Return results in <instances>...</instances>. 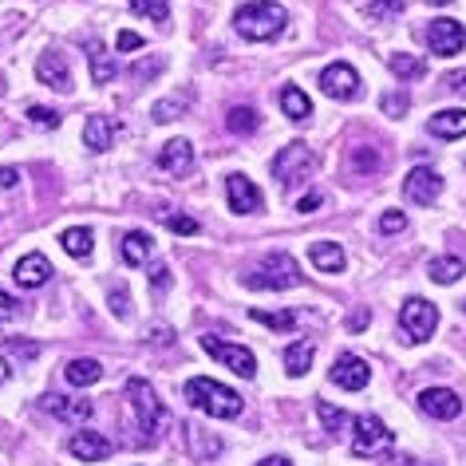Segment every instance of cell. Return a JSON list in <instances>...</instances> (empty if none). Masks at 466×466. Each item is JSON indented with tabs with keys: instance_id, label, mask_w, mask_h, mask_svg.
I'll return each mask as SVG.
<instances>
[{
	"instance_id": "cell-42",
	"label": "cell",
	"mask_w": 466,
	"mask_h": 466,
	"mask_svg": "<svg viewBox=\"0 0 466 466\" xmlns=\"http://www.w3.org/2000/svg\"><path fill=\"white\" fill-rule=\"evenodd\" d=\"M162 67H167V60L158 56V60H143V64H135V67H131V76H135V79H155V76L162 72Z\"/></svg>"
},
{
	"instance_id": "cell-23",
	"label": "cell",
	"mask_w": 466,
	"mask_h": 466,
	"mask_svg": "<svg viewBox=\"0 0 466 466\" xmlns=\"http://www.w3.org/2000/svg\"><path fill=\"white\" fill-rule=\"evenodd\" d=\"M427 127H431V135H435V138H462V135H466V111H462V107L435 111Z\"/></svg>"
},
{
	"instance_id": "cell-16",
	"label": "cell",
	"mask_w": 466,
	"mask_h": 466,
	"mask_svg": "<svg viewBox=\"0 0 466 466\" xmlns=\"http://www.w3.org/2000/svg\"><path fill=\"white\" fill-rule=\"evenodd\" d=\"M158 167L167 174H174V178L190 174L194 170V143H186V138H170V143L158 150Z\"/></svg>"
},
{
	"instance_id": "cell-39",
	"label": "cell",
	"mask_w": 466,
	"mask_h": 466,
	"mask_svg": "<svg viewBox=\"0 0 466 466\" xmlns=\"http://www.w3.org/2000/svg\"><path fill=\"white\" fill-rule=\"evenodd\" d=\"M407 107H411L407 91H388V96H383V115H391V119H403Z\"/></svg>"
},
{
	"instance_id": "cell-15",
	"label": "cell",
	"mask_w": 466,
	"mask_h": 466,
	"mask_svg": "<svg viewBox=\"0 0 466 466\" xmlns=\"http://www.w3.org/2000/svg\"><path fill=\"white\" fill-rule=\"evenodd\" d=\"M36 79L52 91H72V72H67L64 52H44L36 60Z\"/></svg>"
},
{
	"instance_id": "cell-28",
	"label": "cell",
	"mask_w": 466,
	"mask_h": 466,
	"mask_svg": "<svg viewBox=\"0 0 466 466\" xmlns=\"http://www.w3.org/2000/svg\"><path fill=\"white\" fill-rule=\"evenodd\" d=\"M462 273H466V265H462L459 258H435V261L427 265V277H431L435 285H454Z\"/></svg>"
},
{
	"instance_id": "cell-24",
	"label": "cell",
	"mask_w": 466,
	"mask_h": 466,
	"mask_svg": "<svg viewBox=\"0 0 466 466\" xmlns=\"http://www.w3.org/2000/svg\"><path fill=\"white\" fill-rule=\"evenodd\" d=\"M64 380L72 383V388H87V383H99L103 380V368H99V360H72V364L64 368Z\"/></svg>"
},
{
	"instance_id": "cell-20",
	"label": "cell",
	"mask_w": 466,
	"mask_h": 466,
	"mask_svg": "<svg viewBox=\"0 0 466 466\" xmlns=\"http://www.w3.org/2000/svg\"><path fill=\"white\" fill-rule=\"evenodd\" d=\"M13 277H16V285H20V289H40V285H48L52 265H48V258H44V253H28V258H20V261H16Z\"/></svg>"
},
{
	"instance_id": "cell-54",
	"label": "cell",
	"mask_w": 466,
	"mask_h": 466,
	"mask_svg": "<svg viewBox=\"0 0 466 466\" xmlns=\"http://www.w3.org/2000/svg\"><path fill=\"white\" fill-rule=\"evenodd\" d=\"M391 466H407V459H391Z\"/></svg>"
},
{
	"instance_id": "cell-5",
	"label": "cell",
	"mask_w": 466,
	"mask_h": 466,
	"mask_svg": "<svg viewBox=\"0 0 466 466\" xmlns=\"http://www.w3.org/2000/svg\"><path fill=\"white\" fill-rule=\"evenodd\" d=\"M249 289H297L305 285V277H300L297 261L289 258V253H269V258L261 261L258 273H249Z\"/></svg>"
},
{
	"instance_id": "cell-17",
	"label": "cell",
	"mask_w": 466,
	"mask_h": 466,
	"mask_svg": "<svg viewBox=\"0 0 466 466\" xmlns=\"http://www.w3.org/2000/svg\"><path fill=\"white\" fill-rule=\"evenodd\" d=\"M67 451H72L79 462H103L111 454V442L103 439L99 431H76V435L67 439Z\"/></svg>"
},
{
	"instance_id": "cell-44",
	"label": "cell",
	"mask_w": 466,
	"mask_h": 466,
	"mask_svg": "<svg viewBox=\"0 0 466 466\" xmlns=\"http://www.w3.org/2000/svg\"><path fill=\"white\" fill-rule=\"evenodd\" d=\"M167 226H170L174 233H198V221H194V218H186V214H170V218H167Z\"/></svg>"
},
{
	"instance_id": "cell-50",
	"label": "cell",
	"mask_w": 466,
	"mask_h": 466,
	"mask_svg": "<svg viewBox=\"0 0 466 466\" xmlns=\"http://www.w3.org/2000/svg\"><path fill=\"white\" fill-rule=\"evenodd\" d=\"M20 182V170L16 167H0V190H13Z\"/></svg>"
},
{
	"instance_id": "cell-10",
	"label": "cell",
	"mask_w": 466,
	"mask_h": 466,
	"mask_svg": "<svg viewBox=\"0 0 466 466\" xmlns=\"http://www.w3.org/2000/svg\"><path fill=\"white\" fill-rule=\"evenodd\" d=\"M320 91L329 99H356L360 96V76L352 64H329L320 72Z\"/></svg>"
},
{
	"instance_id": "cell-45",
	"label": "cell",
	"mask_w": 466,
	"mask_h": 466,
	"mask_svg": "<svg viewBox=\"0 0 466 466\" xmlns=\"http://www.w3.org/2000/svg\"><path fill=\"white\" fill-rule=\"evenodd\" d=\"M8 352H13V356H20V360H36V352H40V348L32 344V340H8Z\"/></svg>"
},
{
	"instance_id": "cell-35",
	"label": "cell",
	"mask_w": 466,
	"mask_h": 466,
	"mask_svg": "<svg viewBox=\"0 0 466 466\" xmlns=\"http://www.w3.org/2000/svg\"><path fill=\"white\" fill-rule=\"evenodd\" d=\"M190 91H186V96H170V99H162V103H155V111H150V115H155V119L158 123H170V119H178V115L186 111V107H190Z\"/></svg>"
},
{
	"instance_id": "cell-12",
	"label": "cell",
	"mask_w": 466,
	"mask_h": 466,
	"mask_svg": "<svg viewBox=\"0 0 466 466\" xmlns=\"http://www.w3.org/2000/svg\"><path fill=\"white\" fill-rule=\"evenodd\" d=\"M368 380H371L368 360H360V356H352V352L336 356V364H332V383H336V388H344V391H364Z\"/></svg>"
},
{
	"instance_id": "cell-33",
	"label": "cell",
	"mask_w": 466,
	"mask_h": 466,
	"mask_svg": "<svg viewBox=\"0 0 466 466\" xmlns=\"http://www.w3.org/2000/svg\"><path fill=\"white\" fill-rule=\"evenodd\" d=\"M388 67H391V72L403 79V84H407V79H419V76L427 72V64H423V60H415V56H407V52H395V56H388Z\"/></svg>"
},
{
	"instance_id": "cell-30",
	"label": "cell",
	"mask_w": 466,
	"mask_h": 466,
	"mask_svg": "<svg viewBox=\"0 0 466 466\" xmlns=\"http://www.w3.org/2000/svg\"><path fill=\"white\" fill-rule=\"evenodd\" d=\"M60 246L72 253V258H91V246H96V241H91V229L72 226V229L60 233Z\"/></svg>"
},
{
	"instance_id": "cell-36",
	"label": "cell",
	"mask_w": 466,
	"mask_h": 466,
	"mask_svg": "<svg viewBox=\"0 0 466 466\" xmlns=\"http://www.w3.org/2000/svg\"><path fill=\"white\" fill-rule=\"evenodd\" d=\"M317 415L324 419V427H329L332 435H340V431H344L348 423H352V419H348L344 411H336V407H332L329 400H320V403H317Z\"/></svg>"
},
{
	"instance_id": "cell-47",
	"label": "cell",
	"mask_w": 466,
	"mask_h": 466,
	"mask_svg": "<svg viewBox=\"0 0 466 466\" xmlns=\"http://www.w3.org/2000/svg\"><path fill=\"white\" fill-rule=\"evenodd\" d=\"M150 285H155V293H167V289H170V269H167V265H155Z\"/></svg>"
},
{
	"instance_id": "cell-43",
	"label": "cell",
	"mask_w": 466,
	"mask_h": 466,
	"mask_svg": "<svg viewBox=\"0 0 466 466\" xmlns=\"http://www.w3.org/2000/svg\"><path fill=\"white\" fill-rule=\"evenodd\" d=\"M407 226V218L400 214V209H388V214L380 218V233H400Z\"/></svg>"
},
{
	"instance_id": "cell-4",
	"label": "cell",
	"mask_w": 466,
	"mask_h": 466,
	"mask_svg": "<svg viewBox=\"0 0 466 466\" xmlns=\"http://www.w3.org/2000/svg\"><path fill=\"white\" fill-rule=\"evenodd\" d=\"M400 329H403V336L411 344L431 340L435 329H439V309L431 305V300H423V297H407L403 309H400Z\"/></svg>"
},
{
	"instance_id": "cell-21",
	"label": "cell",
	"mask_w": 466,
	"mask_h": 466,
	"mask_svg": "<svg viewBox=\"0 0 466 466\" xmlns=\"http://www.w3.org/2000/svg\"><path fill=\"white\" fill-rule=\"evenodd\" d=\"M87 64H91V84H111V79L119 76V64H115V56L103 48L99 40L87 44Z\"/></svg>"
},
{
	"instance_id": "cell-8",
	"label": "cell",
	"mask_w": 466,
	"mask_h": 466,
	"mask_svg": "<svg viewBox=\"0 0 466 466\" xmlns=\"http://www.w3.org/2000/svg\"><path fill=\"white\" fill-rule=\"evenodd\" d=\"M312 167H317V155L309 150V143H289L281 155L273 158V174L281 186H297Z\"/></svg>"
},
{
	"instance_id": "cell-6",
	"label": "cell",
	"mask_w": 466,
	"mask_h": 466,
	"mask_svg": "<svg viewBox=\"0 0 466 466\" xmlns=\"http://www.w3.org/2000/svg\"><path fill=\"white\" fill-rule=\"evenodd\" d=\"M352 454H360V459H376V454H383V451H391V442H395V435L388 431V423L383 419H376V415H360V419H352Z\"/></svg>"
},
{
	"instance_id": "cell-38",
	"label": "cell",
	"mask_w": 466,
	"mask_h": 466,
	"mask_svg": "<svg viewBox=\"0 0 466 466\" xmlns=\"http://www.w3.org/2000/svg\"><path fill=\"white\" fill-rule=\"evenodd\" d=\"M407 8V0H371V20H391V16H400Z\"/></svg>"
},
{
	"instance_id": "cell-34",
	"label": "cell",
	"mask_w": 466,
	"mask_h": 466,
	"mask_svg": "<svg viewBox=\"0 0 466 466\" xmlns=\"http://www.w3.org/2000/svg\"><path fill=\"white\" fill-rule=\"evenodd\" d=\"M258 324H265V329H273V332H293L297 329V312H265V309H253L249 312Z\"/></svg>"
},
{
	"instance_id": "cell-13",
	"label": "cell",
	"mask_w": 466,
	"mask_h": 466,
	"mask_svg": "<svg viewBox=\"0 0 466 466\" xmlns=\"http://www.w3.org/2000/svg\"><path fill=\"white\" fill-rule=\"evenodd\" d=\"M419 411L431 419H459L462 400H459V391H451V388H427V391H419Z\"/></svg>"
},
{
	"instance_id": "cell-56",
	"label": "cell",
	"mask_w": 466,
	"mask_h": 466,
	"mask_svg": "<svg viewBox=\"0 0 466 466\" xmlns=\"http://www.w3.org/2000/svg\"><path fill=\"white\" fill-rule=\"evenodd\" d=\"M0 96H5V84H0Z\"/></svg>"
},
{
	"instance_id": "cell-22",
	"label": "cell",
	"mask_w": 466,
	"mask_h": 466,
	"mask_svg": "<svg viewBox=\"0 0 466 466\" xmlns=\"http://www.w3.org/2000/svg\"><path fill=\"white\" fill-rule=\"evenodd\" d=\"M309 261L317 265V273H344V249L336 241H312Z\"/></svg>"
},
{
	"instance_id": "cell-48",
	"label": "cell",
	"mask_w": 466,
	"mask_h": 466,
	"mask_svg": "<svg viewBox=\"0 0 466 466\" xmlns=\"http://www.w3.org/2000/svg\"><path fill=\"white\" fill-rule=\"evenodd\" d=\"M320 206H324V194H317V190L305 194V198H300V202H297L300 214H312V209H320Z\"/></svg>"
},
{
	"instance_id": "cell-14",
	"label": "cell",
	"mask_w": 466,
	"mask_h": 466,
	"mask_svg": "<svg viewBox=\"0 0 466 466\" xmlns=\"http://www.w3.org/2000/svg\"><path fill=\"white\" fill-rule=\"evenodd\" d=\"M226 198H229L233 214H258L261 209V190L246 178V174H229L226 178Z\"/></svg>"
},
{
	"instance_id": "cell-31",
	"label": "cell",
	"mask_w": 466,
	"mask_h": 466,
	"mask_svg": "<svg viewBox=\"0 0 466 466\" xmlns=\"http://www.w3.org/2000/svg\"><path fill=\"white\" fill-rule=\"evenodd\" d=\"M226 127H229L233 135H253V131H258V127H261V115L253 111V107H241V103H238V107H229V115H226Z\"/></svg>"
},
{
	"instance_id": "cell-55",
	"label": "cell",
	"mask_w": 466,
	"mask_h": 466,
	"mask_svg": "<svg viewBox=\"0 0 466 466\" xmlns=\"http://www.w3.org/2000/svg\"><path fill=\"white\" fill-rule=\"evenodd\" d=\"M431 5H451V0H431Z\"/></svg>"
},
{
	"instance_id": "cell-9",
	"label": "cell",
	"mask_w": 466,
	"mask_h": 466,
	"mask_svg": "<svg viewBox=\"0 0 466 466\" xmlns=\"http://www.w3.org/2000/svg\"><path fill=\"white\" fill-rule=\"evenodd\" d=\"M427 44H431L435 56H459L466 48V28L459 25V20H431Z\"/></svg>"
},
{
	"instance_id": "cell-51",
	"label": "cell",
	"mask_w": 466,
	"mask_h": 466,
	"mask_svg": "<svg viewBox=\"0 0 466 466\" xmlns=\"http://www.w3.org/2000/svg\"><path fill=\"white\" fill-rule=\"evenodd\" d=\"M364 324H368V312H356V317H352V329L360 332V329H364Z\"/></svg>"
},
{
	"instance_id": "cell-32",
	"label": "cell",
	"mask_w": 466,
	"mask_h": 466,
	"mask_svg": "<svg viewBox=\"0 0 466 466\" xmlns=\"http://www.w3.org/2000/svg\"><path fill=\"white\" fill-rule=\"evenodd\" d=\"M186 439L194 442V459H214V454L221 451V439L218 435H206L202 427H182Z\"/></svg>"
},
{
	"instance_id": "cell-27",
	"label": "cell",
	"mask_w": 466,
	"mask_h": 466,
	"mask_svg": "<svg viewBox=\"0 0 466 466\" xmlns=\"http://www.w3.org/2000/svg\"><path fill=\"white\" fill-rule=\"evenodd\" d=\"M119 253H123V261L127 265H143L147 258H150V238L143 229H131L127 238L119 241Z\"/></svg>"
},
{
	"instance_id": "cell-25",
	"label": "cell",
	"mask_w": 466,
	"mask_h": 466,
	"mask_svg": "<svg viewBox=\"0 0 466 466\" xmlns=\"http://www.w3.org/2000/svg\"><path fill=\"white\" fill-rule=\"evenodd\" d=\"M281 111H285V115H289V119H293V123H305L309 115H312V103H309V96H305V91L289 84V87H281Z\"/></svg>"
},
{
	"instance_id": "cell-40",
	"label": "cell",
	"mask_w": 466,
	"mask_h": 466,
	"mask_svg": "<svg viewBox=\"0 0 466 466\" xmlns=\"http://www.w3.org/2000/svg\"><path fill=\"white\" fill-rule=\"evenodd\" d=\"M28 119L36 123V127H60V111H52V107H28Z\"/></svg>"
},
{
	"instance_id": "cell-1",
	"label": "cell",
	"mask_w": 466,
	"mask_h": 466,
	"mask_svg": "<svg viewBox=\"0 0 466 466\" xmlns=\"http://www.w3.org/2000/svg\"><path fill=\"white\" fill-rule=\"evenodd\" d=\"M182 395L198 407V411H206L214 419H238L241 415V395L233 388H226V383H218V380L194 376V380H186Z\"/></svg>"
},
{
	"instance_id": "cell-41",
	"label": "cell",
	"mask_w": 466,
	"mask_h": 466,
	"mask_svg": "<svg viewBox=\"0 0 466 466\" xmlns=\"http://www.w3.org/2000/svg\"><path fill=\"white\" fill-rule=\"evenodd\" d=\"M111 312L119 320L131 317V297H127V289H111Z\"/></svg>"
},
{
	"instance_id": "cell-37",
	"label": "cell",
	"mask_w": 466,
	"mask_h": 466,
	"mask_svg": "<svg viewBox=\"0 0 466 466\" xmlns=\"http://www.w3.org/2000/svg\"><path fill=\"white\" fill-rule=\"evenodd\" d=\"M131 8H135L138 16H150V20H158V25H162V20L170 16V5H167V0H131Z\"/></svg>"
},
{
	"instance_id": "cell-3",
	"label": "cell",
	"mask_w": 466,
	"mask_h": 466,
	"mask_svg": "<svg viewBox=\"0 0 466 466\" xmlns=\"http://www.w3.org/2000/svg\"><path fill=\"white\" fill-rule=\"evenodd\" d=\"M127 403L135 407V419H138V431H143V439L158 435V427L167 423V411H162L158 395L150 391L147 380H127Z\"/></svg>"
},
{
	"instance_id": "cell-53",
	"label": "cell",
	"mask_w": 466,
	"mask_h": 466,
	"mask_svg": "<svg viewBox=\"0 0 466 466\" xmlns=\"http://www.w3.org/2000/svg\"><path fill=\"white\" fill-rule=\"evenodd\" d=\"M5 380H8V360L0 356V383H5Z\"/></svg>"
},
{
	"instance_id": "cell-2",
	"label": "cell",
	"mask_w": 466,
	"mask_h": 466,
	"mask_svg": "<svg viewBox=\"0 0 466 466\" xmlns=\"http://www.w3.org/2000/svg\"><path fill=\"white\" fill-rule=\"evenodd\" d=\"M233 28L241 32L246 40H277L285 32V8L273 5V0H253V5H246L238 13V20H233Z\"/></svg>"
},
{
	"instance_id": "cell-7",
	"label": "cell",
	"mask_w": 466,
	"mask_h": 466,
	"mask_svg": "<svg viewBox=\"0 0 466 466\" xmlns=\"http://www.w3.org/2000/svg\"><path fill=\"white\" fill-rule=\"evenodd\" d=\"M202 348L218 360L221 368H229L233 376H246V380L258 376V356H253L249 348L229 344V340H221V336H202Z\"/></svg>"
},
{
	"instance_id": "cell-26",
	"label": "cell",
	"mask_w": 466,
	"mask_h": 466,
	"mask_svg": "<svg viewBox=\"0 0 466 466\" xmlns=\"http://www.w3.org/2000/svg\"><path fill=\"white\" fill-rule=\"evenodd\" d=\"M312 356H317V348H312V340H297V344H289V348H285V371H289V376H305L309 364H312Z\"/></svg>"
},
{
	"instance_id": "cell-11",
	"label": "cell",
	"mask_w": 466,
	"mask_h": 466,
	"mask_svg": "<svg viewBox=\"0 0 466 466\" xmlns=\"http://www.w3.org/2000/svg\"><path fill=\"white\" fill-rule=\"evenodd\" d=\"M439 194H442V178H439V170H431V167H415L403 178V198L415 206H431Z\"/></svg>"
},
{
	"instance_id": "cell-57",
	"label": "cell",
	"mask_w": 466,
	"mask_h": 466,
	"mask_svg": "<svg viewBox=\"0 0 466 466\" xmlns=\"http://www.w3.org/2000/svg\"><path fill=\"white\" fill-rule=\"evenodd\" d=\"M462 312H466V305H462Z\"/></svg>"
},
{
	"instance_id": "cell-49",
	"label": "cell",
	"mask_w": 466,
	"mask_h": 466,
	"mask_svg": "<svg viewBox=\"0 0 466 466\" xmlns=\"http://www.w3.org/2000/svg\"><path fill=\"white\" fill-rule=\"evenodd\" d=\"M135 48H143V36L138 32H119V52H135Z\"/></svg>"
},
{
	"instance_id": "cell-19",
	"label": "cell",
	"mask_w": 466,
	"mask_h": 466,
	"mask_svg": "<svg viewBox=\"0 0 466 466\" xmlns=\"http://www.w3.org/2000/svg\"><path fill=\"white\" fill-rule=\"evenodd\" d=\"M44 411L56 415V419H64V423H87L91 419V400H72V395H48L44 400Z\"/></svg>"
},
{
	"instance_id": "cell-29",
	"label": "cell",
	"mask_w": 466,
	"mask_h": 466,
	"mask_svg": "<svg viewBox=\"0 0 466 466\" xmlns=\"http://www.w3.org/2000/svg\"><path fill=\"white\" fill-rule=\"evenodd\" d=\"M383 170V155L376 147H352V174L360 178H371V174Z\"/></svg>"
},
{
	"instance_id": "cell-52",
	"label": "cell",
	"mask_w": 466,
	"mask_h": 466,
	"mask_svg": "<svg viewBox=\"0 0 466 466\" xmlns=\"http://www.w3.org/2000/svg\"><path fill=\"white\" fill-rule=\"evenodd\" d=\"M258 466H293L289 459H265V462H258Z\"/></svg>"
},
{
	"instance_id": "cell-18",
	"label": "cell",
	"mask_w": 466,
	"mask_h": 466,
	"mask_svg": "<svg viewBox=\"0 0 466 466\" xmlns=\"http://www.w3.org/2000/svg\"><path fill=\"white\" fill-rule=\"evenodd\" d=\"M123 127L111 119V115H87V127H84V143L96 150V155H103V150H111V143L119 138Z\"/></svg>"
},
{
	"instance_id": "cell-46",
	"label": "cell",
	"mask_w": 466,
	"mask_h": 466,
	"mask_svg": "<svg viewBox=\"0 0 466 466\" xmlns=\"http://www.w3.org/2000/svg\"><path fill=\"white\" fill-rule=\"evenodd\" d=\"M16 317H20V305L0 289V320H16Z\"/></svg>"
}]
</instances>
